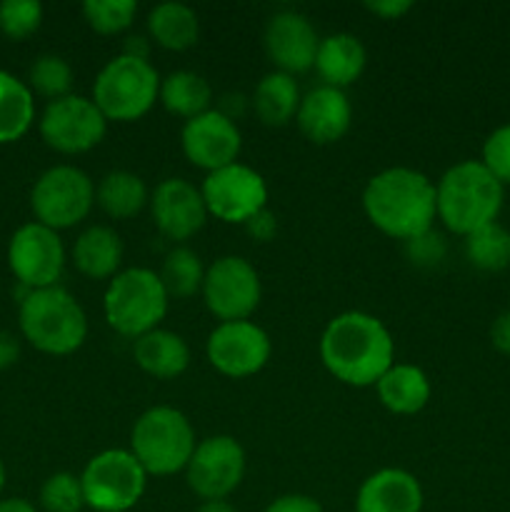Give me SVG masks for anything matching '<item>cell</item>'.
Listing matches in <instances>:
<instances>
[{
  "label": "cell",
  "instance_id": "2e32d148",
  "mask_svg": "<svg viewBox=\"0 0 510 512\" xmlns=\"http://www.w3.org/2000/svg\"><path fill=\"white\" fill-rule=\"evenodd\" d=\"M183 153L195 168H203L208 173L225 168V165L238 163L243 138L228 115L220 110H208L193 120H185L183 133H180Z\"/></svg>",
  "mask_w": 510,
  "mask_h": 512
},
{
  "label": "cell",
  "instance_id": "d4e9b609",
  "mask_svg": "<svg viewBox=\"0 0 510 512\" xmlns=\"http://www.w3.org/2000/svg\"><path fill=\"white\" fill-rule=\"evenodd\" d=\"M148 33L160 48L180 53L198 43V15L185 3H160L148 13Z\"/></svg>",
  "mask_w": 510,
  "mask_h": 512
},
{
  "label": "cell",
  "instance_id": "f6af8a7d",
  "mask_svg": "<svg viewBox=\"0 0 510 512\" xmlns=\"http://www.w3.org/2000/svg\"><path fill=\"white\" fill-rule=\"evenodd\" d=\"M195 512H238L228 500H205Z\"/></svg>",
  "mask_w": 510,
  "mask_h": 512
},
{
  "label": "cell",
  "instance_id": "cb8c5ba5",
  "mask_svg": "<svg viewBox=\"0 0 510 512\" xmlns=\"http://www.w3.org/2000/svg\"><path fill=\"white\" fill-rule=\"evenodd\" d=\"M378 398L390 413L415 415L428 405L430 380L420 368L408 363H393L375 383Z\"/></svg>",
  "mask_w": 510,
  "mask_h": 512
},
{
  "label": "cell",
  "instance_id": "8d00e7d4",
  "mask_svg": "<svg viewBox=\"0 0 510 512\" xmlns=\"http://www.w3.org/2000/svg\"><path fill=\"white\" fill-rule=\"evenodd\" d=\"M408 255L413 263L418 265H435L445 258V240L443 235L428 230V233L418 235V238L408 240Z\"/></svg>",
  "mask_w": 510,
  "mask_h": 512
},
{
  "label": "cell",
  "instance_id": "ac0fdd59",
  "mask_svg": "<svg viewBox=\"0 0 510 512\" xmlns=\"http://www.w3.org/2000/svg\"><path fill=\"white\" fill-rule=\"evenodd\" d=\"M150 210L160 233L175 243L193 238L208 218L200 188L183 178L163 180L150 195Z\"/></svg>",
  "mask_w": 510,
  "mask_h": 512
},
{
  "label": "cell",
  "instance_id": "ee69618b",
  "mask_svg": "<svg viewBox=\"0 0 510 512\" xmlns=\"http://www.w3.org/2000/svg\"><path fill=\"white\" fill-rule=\"evenodd\" d=\"M0 512H38L33 503L23 498H5L0 500Z\"/></svg>",
  "mask_w": 510,
  "mask_h": 512
},
{
  "label": "cell",
  "instance_id": "4dcf8cb0",
  "mask_svg": "<svg viewBox=\"0 0 510 512\" xmlns=\"http://www.w3.org/2000/svg\"><path fill=\"white\" fill-rule=\"evenodd\" d=\"M465 255L470 265L485 273H500L510 265V230L490 223L465 238Z\"/></svg>",
  "mask_w": 510,
  "mask_h": 512
},
{
  "label": "cell",
  "instance_id": "7402d4cb",
  "mask_svg": "<svg viewBox=\"0 0 510 512\" xmlns=\"http://www.w3.org/2000/svg\"><path fill=\"white\" fill-rule=\"evenodd\" d=\"M73 260L85 278L113 280L123 263V240L108 225H93L75 240Z\"/></svg>",
  "mask_w": 510,
  "mask_h": 512
},
{
  "label": "cell",
  "instance_id": "4fadbf2b",
  "mask_svg": "<svg viewBox=\"0 0 510 512\" xmlns=\"http://www.w3.org/2000/svg\"><path fill=\"white\" fill-rule=\"evenodd\" d=\"M8 265L18 283L28 290L53 288L65 268L63 240L55 230L45 228L38 220L25 223L10 238Z\"/></svg>",
  "mask_w": 510,
  "mask_h": 512
},
{
  "label": "cell",
  "instance_id": "f35d334b",
  "mask_svg": "<svg viewBox=\"0 0 510 512\" xmlns=\"http://www.w3.org/2000/svg\"><path fill=\"white\" fill-rule=\"evenodd\" d=\"M245 230L250 233V238L260 240V243H268V240L275 235V230H278V220H275V215L265 208L260 210L255 218H250L248 223H245Z\"/></svg>",
  "mask_w": 510,
  "mask_h": 512
},
{
  "label": "cell",
  "instance_id": "484cf974",
  "mask_svg": "<svg viewBox=\"0 0 510 512\" xmlns=\"http://www.w3.org/2000/svg\"><path fill=\"white\" fill-rule=\"evenodd\" d=\"M253 108L255 115L270 128L290 123L300 108V90L293 75L280 70L265 75L253 93Z\"/></svg>",
  "mask_w": 510,
  "mask_h": 512
},
{
  "label": "cell",
  "instance_id": "7c38bea8",
  "mask_svg": "<svg viewBox=\"0 0 510 512\" xmlns=\"http://www.w3.org/2000/svg\"><path fill=\"white\" fill-rule=\"evenodd\" d=\"M203 298L220 323L248 320L260 305V275L240 255L218 258L203 280Z\"/></svg>",
  "mask_w": 510,
  "mask_h": 512
},
{
  "label": "cell",
  "instance_id": "6da1fadb",
  "mask_svg": "<svg viewBox=\"0 0 510 512\" xmlns=\"http://www.w3.org/2000/svg\"><path fill=\"white\" fill-rule=\"evenodd\" d=\"M320 358L335 380L353 388H368L393 365V335L375 315L360 310L340 313L323 330Z\"/></svg>",
  "mask_w": 510,
  "mask_h": 512
},
{
  "label": "cell",
  "instance_id": "f546056e",
  "mask_svg": "<svg viewBox=\"0 0 510 512\" xmlns=\"http://www.w3.org/2000/svg\"><path fill=\"white\" fill-rule=\"evenodd\" d=\"M158 275L168 298L188 300L198 290H203L205 268L200 263L198 253H193L190 248H173L165 255L163 268H160Z\"/></svg>",
  "mask_w": 510,
  "mask_h": 512
},
{
  "label": "cell",
  "instance_id": "ab89813d",
  "mask_svg": "<svg viewBox=\"0 0 510 512\" xmlns=\"http://www.w3.org/2000/svg\"><path fill=\"white\" fill-rule=\"evenodd\" d=\"M365 8L383 20H398L413 8V3L410 0H378V3H365Z\"/></svg>",
  "mask_w": 510,
  "mask_h": 512
},
{
  "label": "cell",
  "instance_id": "3957f363",
  "mask_svg": "<svg viewBox=\"0 0 510 512\" xmlns=\"http://www.w3.org/2000/svg\"><path fill=\"white\" fill-rule=\"evenodd\" d=\"M505 188L480 160H463L443 173L435 185L438 220L455 235L468 238L475 230L498 223Z\"/></svg>",
  "mask_w": 510,
  "mask_h": 512
},
{
  "label": "cell",
  "instance_id": "603a6c76",
  "mask_svg": "<svg viewBox=\"0 0 510 512\" xmlns=\"http://www.w3.org/2000/svg\"><path fill=\"white\" fill-rule=\"evenodd\" d=\"M135 363L158 380H173L183 375L190 365V348L178 333L170 330H150L135 340Z\"/></svg>",
  "mask_w": 510,
  "mask_h": 512
},
{
  "label": "cell",
  "instance_id": "7bdbcfd3",
  "mask_svg": "<svg viewBox=\"0 0 510 512\" xmlns=\"http://www.w3.org/2000/svg\"><path fill=\"white\" fill-rule=\"evenodd\" d=\"M123 55L128 58H138V60H148L150 55V40L145 35H130L123 45Z\"/></svg>",
  "mask_w": 510,
  "mask_h": 512
},
{
  "label": "cell",
  "instance_id": "e0dca14e",
  "mask_svg": "<svg viewBox=\"0 0 510 512\" xmlns=\"http://www.w3.org/2000/svg\"><path fill=\"white\" fill-rule=\"evenodd\" d=\"M265 53L280 73L298 75L315 68L320 38L303 13L280 10L265 25Z\"/></svg>",
  "mask_w": 510,
  "mask_h": 512
},
{
  "label": "cell",
  "instance_id": "4316f807",
  "mask_svg": "<svg viewBox=\"0 0 510 512\" xmlns=\"http://www.w3.org/2000/svg\"><path fill=\"white\" fill-rule=\"evenodd\" d=\"M160 103L165 110L178 118L193 120L198 115L208 113L210 100H213V90H210L208 80L193 70H175L168 78L160 80Z\"/></svg>",
  "mask_w": 510,
  "mask_h": 512
},
{
  "label": "cell",
  "instance_id": "bcb514c9",
  "mask_svg": "<svg viewBox=\"0 0 510 512\" xmlns=\"http://www.w3.org/2000/svg\"><path fill=\"white\" fill-rule=\"evenodd\" d=\"M5 488V468H3V460H0V493Z\"/></svg>",
  "mask_w": 510,
  "mask_h": 512
},
{
  "label": "cell",
  "instance_id": "60d3db41",
  "mask_svg": "<svg viewBox=\"0 0 510 512\" xmlns=\"http://www.w3.org/2000/svg\"><path fill=\"white\" fill-rule=\"evenodd\" d=\"M490 340L498 353L510 355V308L495 318L493 328H490Z\"/></svg>",
  "mask_w": 510,
  "mask_h": 512
},
{
  "label": "cell",
  "instance_id": "52a82bcc",
  "mask_svg": "<svg viewBox=\"0 0 510 512\" xmlns=\"http://www.w3.org/2000/svg\"><path fill=\"white\" fill-rule=\"evenodd\" d=\"M160 95V75L148 60L120 53L98 73L93 85V103L105 120L133 123L155 105Z\"/></svg>",
  "mask_w": 510,
  "mask_h": 512
},
{
  "label": "cell",
  "instance_id": "74e56055",
  "mask_svg": "<svg viewBox=\"0 0 510 512\" xmlns=\"http://www.w3.org/2000/svg\"><path fill=\"white\" fill-rule=\"evenodd\" d=\"M265 512H323L320 503L310 495H300V493H290V495H280L278 500L265 508Z\"/></svg>",
  "mask_w": 510,
  "mask_h": 512
},
{
  "label": "cell",
  "instance_id": "ffe728a7",
  "mask_svg": "<svg viewBox=\"0 0 510 512\" xmlns=\"http://www.w3.org/2000/svg\"><path fill=\"white\" fill-rule=\"evenodd\" d=\"M423 488L408 470L385 468L370 475L358 490L355 512H420Z\"/></svg>",
  "mask_w": 510,
  "mask_h": 512
},
{
  "label": "cell",
  "instance_id": "d6a6232c",
  "mask_svg": "<svg viewBox=\"0 0 510 512\" xmlns=\"http://www.w3.org/2000/svg\"><path fill=\"white\" fill-rule=\"evenodd\" d=\"M70 85H73V68L60 55H40L30 68V88L43 98H65L70 95Z\"/></svg>",
  "mask_w": 510,
  "mask_h": 512
},
{
  "label": "cell",
  "instance_id": "1f68e13d",
  "mask_svg": "<svg viewBox=\"0 0 510 512\" xmlns=\"http://www.w3.org/2000/svg\"><path fill=\"white\" fill-rule=\"evenodd\" d=\"M138 5L135 0H88L83 15L90 28L100 35H118L133 25Z\"/></svg>",
  "mask_w": 510,
  "mask_h": 512
},
{
  "label": "cell",
  "instance_id": "5bb4252c",
  "mask_svg": "<svg viewBox=\"0 0 510 512\" xmlns=\"http://www.w3.org/2000/svg\"><path fill=\"white\" fill-rule=\"evenodd\" d=\"M188 485L198 498L205 500H225L245 475V450L230 435H213V438L200 440L190 458Z\"/></svg>",
  "mask_w": 510,
  "mask_h": 512
},
{
  "label": "cell",
  "instance_id": "8fae6325",
  "mask_svg": "<svg viewBox=\"0 0 510 512\" xmlns=\"http://www.w3.org/2000/svg\"><path fill=\"white\" fill-rule=\"evenodd\" d=\"M200 193L208 215H215L223 223L245 225L268 208V185L263 175L243 163L225 165L205 175Z\"/></svg>",
  "mask_w": 510,
  "mask_h": 512
},
{
  "label": "cell",
  "instance_id": "8992f818",
  "mask_svg": "<svg viewBox=\"0 0 510 512\" xmlns=\"http://www.w3.org/2000/svg\"><path fill=\"white\" fill-rule=\"evenodd\" d=\"M168 300L158 273L128 268L108 283L103 298L105 320L115 333L138 340L150 330H158L168 313Z\"/></svg>",
  "mask_w": 510,
  "mask_h": 512
},
{
  "label": "cell",
  "instance_id": "b9f144b4",
  "mask_svg": "<svg viewBox=\"0 0 510 512\" xmlns=\"http://www.w3.org/2000/svg\"><path fill=\"white\" fill-rule=\"evenodd\" d=\"M20 358V343L15 335L0 330V370L10 368V365L18 363Z\"/></svg>",
  "mask_w": 510,
  "mask_h": 512
},
{
  "label": "cell",
  "instance_id": "e575fe53",
  "mask_svg": "<svg viewBox=\"0 0 510 512\" xmlns=\"http://www.w3.org/2000/svg\"><path fill=\"white\" fill-rule=\"evenodd\" d=\"M43 23V5L38 0H3L0 3V33L10 40L33 35Z\"/></svg>",
  "mask_w": 510,
  "mask_h": 512
},
{
  "label": "cell",
  "instance_id": "9c48e42d",
  "mask_svg": "<svg viewBox=\"0 0 510 512\" xmlns=\"http://www.w3.org/2000/svg\"><path fill=\"white\" fill-rule=\"evenodd\" d=\"M30 205L38 223L58 233L88 218L95 205V185L75 165H55L35 180Z\"/></svg>",
  "mask_w": 510,
  "mask_h": 512
},
{
  "label": "cell",
  "instance_id": "83f0119b",
  "mask_svg": "<svg viewBox=\"0 0 510 512\" xmlns=\"http://www.w3.org/2000/svg\"><path fill=\"white\" fill-rule=\"evenodd\" d=\"M148 188L143 178L130 170H113L95 188V203L113 220H130L148 203Z\"/></svg>",
  "mask_w": 510,
  "mask_h": 512
},
{
  "label": "cell",
  "instance_id": "7a4b0ae2",
  "mask_svg": "<svg viewBox=\"0 0 510 512\" xmlns=\"http://www.w3.org/2000/svg\"><path fill=\"white\" fill-rule=\"evenodd\" d=\"M363 210L380 233L408 243L433 230L438 218L435 185L420 170L388 168L365 185Z\"/></svg>",
  "mask_w": 510,
  "mask_h": 512
},
{
  "label": "cell",
  "instance_id": "836d02e7",
  "mask_svg": "<svg viewBox=\"0 0 510 512\" xmlns=\"http://www.w3.org/2000/svg\"><path fill=\"white\" fill-rule=\"evenodd\" d=\"M40 505L45 512H80L85 495L80 478L73 473H55L40 488Z\"/></svg>",
  "mask_w": 510,
  "mask_h": 512
},
{
  "label": "cell",
  "instance_id": "f1b7e54d",
  "mask_svg": "<svg viewBox=\"0 0 510 512\" xmlns=\"http://www.w3.org/2000/svg\"><path fill=\"white\" fill-rule=\"evenodd\" d=\"M35 120L33 90L15 75L0 70V143H15Z\"/></svg>",
  "mask_w": 510,
  "mask_h": 512
},
{
  "label": "cell",
  "instance_id": "d590c367",
  "mask_svg": "<svg viewBox=\"0 0 510 512\" xmlns=\"http://www.w3.org/2000/svg\"><path fill=\"white\" fill-rule=\"evenodd\" d=\"M480 163L498 178V183L510 185V123L500 125L485 138Z\"/></svg>",
  "mask_w": 510,
  "mask_h": 512
},
{
  "label": "cell",
  "instance_id": "277c9868",
  "mask_svg": "<svg viewBox=\"0 0 510 512\" xmlns=\"http://www.w3.org/2000/svg\"><path fill=\"white\" fill-rule=\"evenodd\" d=\"M20 330L40 353L70 355L85 343L88 318L68 290H28L20 300Z\"/></svg>",
  "mask_w": 510,
  "mask_h": 512
},
{
  "label": "cell",
  "instance_id": "30bf717a",
  "mask_svg": "<svg viewBox=\"0 0 510 512\" xmlns=\"http://www.w3.org/2000/svg\"><path fill=\"white\" fill-rule=\"evenodd\" d=\"M108 120L100 113L93 98L83 95H65L50 100L48 108L40 115V135L53 150L65 155L88 153L95 145L103 143Z\"/></svg>",
  "mask_w": 510,
  "mask_h": 512
},
{
  "label": "cell",
  "instance_id": "d6986e66",
  "mask_svg": "<svg viewBox=\"0 0 510 512\" xmlns=\"http://www.w3.org/2000/svg\"><path fill=\"white\" fill-rule=\"evenodd\" d=\"M298 128L310 143L315 145H330L338 143L345 133L350 130V120H353V105H350L348 95L330 85H318V88L308 90L300 98Z\"/></svg>",
  "mask_w": 510,
  "mask_h": 512
},
{
  "label": "cell",
  "instance_id": "5b68a950",
  "mask_svg": "<svg viewBox=\"0 0 510 512\" xmlns=\"http://www.w3.org/2000/svg\"><path fill=\"white\" fill-rule=\"evenodd\" d=\"M195 448V430L180 410L158 405L135 420L130 433V453L148 475H175L188 468Z\"/></svg>",
  "mask_w": 510,
  "mask_h": 512
},
{
  "label": "cell",
  "instance_id": "9a60e30c",
  "mask_svg": "<svg viewBox=\"0 0 510 512\" xmlns=\"http://www.w3.org/2000/svg\"><path fill=\"white\" fill-rule=\"evenodd\" d=\"M210 365L225 378H250L268 365L273 345L268 333L250 320L220 323L205 345Z\"/></svg>",
  "mask_w": 510,
  "mask_h": 512
},
{
  "label": "cell",
  "instance_id": "44dd1931",
  "mask_svg": "<svg viewBox=\"0 0 510 512\" xmlns=\"http://www.w3.org/2000/svg\"><path fill=\"white\" fill-rule=\"evenodd\" d=\"M365 60L368 55H365L360 38L350 33H333L320 40L315 70H318L323 85L343 90L363 75Z\"/></svg>",
  "mask_w": 510,
  "mask_h": 512
},
{
  "label": "cell",
  "instance_id": "ba28073f",
  "mask_svg": "<svg viewBox=\"0 0 510 512\" xmlns=\"http://www.w3.org/2000/svg\"><path fill=\"white\" fill-rule=\"evenodd\" d=\"M148 473L130 450H103L80 475L85 505L95 512H125L143 498Z\"/></svg>",
  "mask_w": 510,
  "mask_h": 512
}]
</instances>
